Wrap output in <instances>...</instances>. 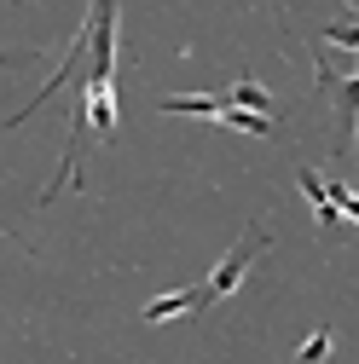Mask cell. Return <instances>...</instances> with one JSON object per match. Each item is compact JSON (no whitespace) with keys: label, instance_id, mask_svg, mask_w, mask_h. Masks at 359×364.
<instances>
[{"label":"cell","instance_id":"obj_1","mask_svg":"<svg viewBox=\"0 0 359 364\" xmlns=\"http://www.w3.org/2000/svg\"><path fill=\"white\" fill-rule=\"evenodd\" d=\"M261 249H266V232H261V225H249V232H244V237H238V243H232L227 255H220V266L209 272L203 295H209V301H227V295H232V289L244 284V272L255 266V255H261Z\"/></svg>","mask_w":359,"mask_h":364},{"label":"cell","instance_id":"obj_2","mask_svg":"<svg viewBox=\"0 0 359 364\" xmlns=\"http://www.w3.org/2000/svg\"><path fill=\"white\" fill-rule=\"evenodd\" d=\"M209 306V295H203V284L197 289H174V295H157V301H145V324H168V318H186V312H203Z\"/></svg>","mask_w":359,"mask_h":364},{"label":"cell","instance_id":"obj_3","mask_svg":"<svg viewBox=\"0 0 359 364\" xmlns=\"http://www.w3.org/2000/svg\"><path fill=\"white\" fill-rule=\"evenodd\" d=\"M162 116H220V99L214 93H174V99H162Z\"/></svg>","mask_w":359,"mask_h":364},{"label":"cell","instance_id":"obj_4","mask_svg":"<svg viewBox=\"0 0 359 364\" xmlns=\"http://www.w3.org/2000/svg\"><path fill=\"white\" fill-rule=\"evenodd\" d=\"M220 105H232V110H255V116H266V105H273V99H266V87H261V81H249V75H244V81H232V93L220 99Z\"/></svg>","mask_w":359,"mask_h":364},{"label":"cell","instance_id":"obj_5","mask_svg":"<svg viewBox=\"0 0 359 364\" xmlns=\"http://www.w3.org/2000/svg\"><path fill=\"white\" fill-rule=\"evenodd\" d=\"M220 127H238V133H255V139H266L273 133V116H255V110H232V105H220V116H214Z\"/></svg>","mask_w":359,"mask_h":364},{"label":"cell","instance_id":"obj_6","mask_svg":"<svg viewBox=\"0 0 359 364\" xmlns=\"http://www.w3.org/2000/svg\"><path fill=\"white\" fill-rule=\"evenodd\" d=\"M331 358V330H313L307 341H301V353H296V364H325Z\"/></svg>","mask_w":359,"mask_h":364},{"label":"cell","instance_id":"obj_7","mask_svg":"<svg viewBox=\"0 0 359 364\" xmlns=\"http://www.w3.org/2000/svg\"><path fill=\"white\" fill-rule=\"evenodd\" d=\"M12 64H29V53H0V70H12Z\"/></svg>","mask_w":359,"mask_h":364}]
</instances>
